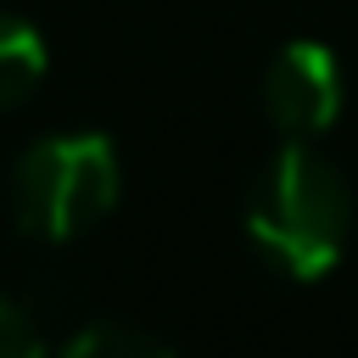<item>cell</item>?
<instances>
[{
  "instance_id": "7a4b0ae2",
  "label": "cell",
  "mask_w": 358,
  "mask_h": 358,
  "mask_svg": "<svg viewBox=\"0 0 358 358\" xmlns=\"http://www.w3.org/2000/svg\"><path fill=\"white\" fill-rule=\"evenodd\" d=\"M123 190L117 145L101 129H67L34 140L11 168V218L28 241L62 246L95 229Z\"/></svg>"
},
{
  "instance_id": "5b68a950",
  "label": "cell",
  "mask_w": 358,
  "mask_h": 358,
  "mask_svg": "<svg viewBox=\"0 0 358 358\" xmlns=\"http://www.w3.org/2000/svg\"><path fill=\"white\" fill-rule=\"evenodd\" d=\"M67 352L73 358H168L173 347L140 324H123V319H90L84 330L67 336Z\"/></svg>"
},
{
  "instance_id": "277c9868",
  "label": "cell",
  "mask_w": 358,
  "mask_h": 358,
  "mask_svg": "<svg viewBox=\"0 0 358 358\" xmlns=\"http://www.w3.org/2000/svg\"><path fill=\"white\" fill-rule=\"evenodd\" d=\"M50 73V50H45V34L17 17V11H0V112L6 106H22L39 78Z\"/></svg>"
},
{
  "instance_id": "8992f818",
  "label": "cell",
  "mask_w": 358,
  "mask_h": 358,
  "mask_svg": "<svg viewBox=\"0 0 358 358\" xmlns=\"http://www.w3.org/2000/svg\"><path fill=\"white\" fill-rule=\"evenodd\" d=\"M45 347V330L28 319V308H17L11 296H0V358H28Z\"/></svg>"
},
{
  "instance_id": "3957f363",
  "label": "cell",
  "mask_w": 358,
  "mask_h": 358,
  "mask_svg": "<svg viewBox=\"0 0 358 358\" xmlns=\"http://www.w3.org/2000/svg\"><path fill=\"white\" fill-rule=\"evenodd\" d=\"M341 62L324 39H291L263 73V112L285 140H313L341 117Z\"/></svg>"
},
{
  "instance_id": "6da1fadb",
  "label": "cell",
  "mask_w": 358,
  "mask_h": 358,
  "mask_svg": "<svg viewBox=\"0 0 358 358\" xmlns=\"http://www.w3.org/2000/svg\"><path fill=\"white\" fill-rule=\"evenodd\" d=\"M246 235L291 280H324L352 235V190L308 140H285L246 190Z\"/></svg>"
}]
</instances>
